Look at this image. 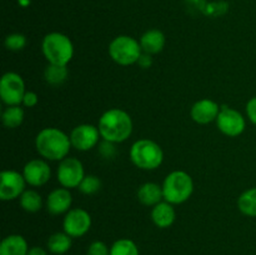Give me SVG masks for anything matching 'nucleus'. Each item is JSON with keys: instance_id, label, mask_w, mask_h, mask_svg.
<instances>
[{"instance_id": "f257e3e1", "label": "nucleus", "mask_w": 256, "mask_h": 255, "mask_svg": "<svg viewBox=\"0 0 256 255\" xmlns=\"http://www.w3.org/2000/svg\"><path fill=\"white\" fill-rule=\"evenodd\" d=\"M70 148V135L58 128H44L35 138L38 154L49 162H62L69 155Z\"/></svg>"}, {"instance_id": "f03ea898", "label": "nucleus", "mask_w": 256, "mask_h": 255, "mask_svg": "<svg viewBox=\"0 0 256 255\" xmlns=\"http://www.w3.org/2000/svg\"><path fill=\"white\" fill-rule=\"evenodd\" d=\"M102 139L114 144L129 139L132 134V119L125 110L112 108L100 116L98 122Z\"/></svg>"}, {"instance_id": "7ed1b4c3", "label": "nucleus", "mask_w": 256, "mask_h": 255, "mask_svg": "<svg viewBox=\"0 0 256 255\" xmlns=\"http://www.w3.org/2000/svg\"><path fill=\"white\" fill-rule=\"evenodd\" d=\"M42 52L48 64L66 65L74 56V44L68 35L59 32H49L42 42Z\"/></svg>"}, {"instance_id": "20e7f679", "label": "nucleus", "mask_w": 256, "mask_h": 255, "mask_svg": "<svg viewBox=\"0 0 256 255\" xmlns=\"http://www.w3.org/2000/svg\"><path fill=\"white\" fill-rule=\"evenodd\" d=\"M162 186L164 200L172 205L188 202L194 192L192 178L182 170H174L168 174Z\"/></svg>"}, {"instance_id": "39448f33", "label": "nucleus", "mask_w": 256, "mask_h": 255, "mask_svg": "<svg viewBox=\"0 0 256 255\" xmlns=\"http://www.w3.org/2000/svg\"><path fill=\"white\" fill-rule=\"evenodd\" d=\"M130 160L142 170H155L164 162V152L156 142L139 139L132 145L129 152Z\"/></svg>"}, {"instance_id": "423d86ee", "label": "nucleus", "mask_w": 256, "mask_h": 255, "mask_svg": "<svg viewBox=\"0 0 256 255\" xmlns=\"http://www.w3.org/2000/svg\"><path fill=\"white\" fill-rule=\"evenodd\" d=\"M108 52H109L112 62L122 66L138 64V60L142 54L139 40L130 35H119V36L114 38L110 42Z\"/></svg>"}, {"instance_id": "0eeeda50", "label": "nucleus", "mask_w": 256, "mask_h": 255, "mask_svg": "<svg viewBox=\"0 0 256 255\" xmlns=\"http://www.w3.org/2000/svg\"><path fill=\"white\" fill-rule=\"evenodd\" d=\"M26 89L22 75L14 72H5L0 80V98L2 102L10 105H22Z\"/></svg>"}, {"instance_id": "6e6552de", "label": "nucleus", "mask_w": 256, "mask_h": 255, "mask_svg": "<svg viewBox=\"0 0 256 255\" xmlns=\"http://www.w3.org/2000/svg\"><path fill=\"white\" fill-rule=\"evenodd\" d=\"M85 176L84 165L76 158L66 156L59 162L56 169V179L62 188L72 190L80 185Z\"/></svg>"}, {"instance_id": "1a4fd4ad", "label": "nucleus", "mask_w": 256, "mask_h": 255, "mask_svg": "<svg viewBox=\"0 0 256 255\" xmlns=\"http://www.w3.org/2000/svg\"><path fill=\"white\" fill-rule=\"evenodd\" d=\"M215 122H216L219 132L229 138L239 136L244 132L245 128H246L244 115L238 112L236 109H232L226 105L222 106Z\"/></svg>"}, {"instance_id": "9d476101", "label": "nucleus", "mask_w": 256, "mask_h": 255, "mask_svg": "<svg viewBox=\"0 0 256 255\" xmlns=\"http://www.w3.org/2000/svg\"><path fill=\"white\" fill-rule=\"evenodd\" d=\"M26 182L22 175L16 170H2L0 172V199L2 202L19 199L25 192Z\"/></svg>"}, {"instance_id": "9b49d317", "label": "nucleus", "mask_w": 256, "mask_h": 255, "mask_svg": "<svg viewBox=\"0 0 256 255\" xmlns=\"http://www.w3.org/2000/svg\"><path fill=\"white\" fill-rule=\"evenodd\" d=\"M92 228V216L82 208L70 209L62 220V229L72 238H82Z\"/></svg>"}, {"instance_id": "f8f14e48", "label": "nucleus", "mask_w": 256, "mask_h": 255, "mask_svg": "<svg viewBox=\"0 0 256 255\" xmlns=\"http://www.w3.org/2000/svg\"><path fill=\"white\" fill-rule=\"evenodd\" d=\"M99 128L92 124H80L70 132L72 146L79 152H89L100 142Z\"/></svg>"}, {"instance_id": "ddd939ff", "label": "nucleus", "mask_w": 256, "mask_h": 255, "mask_svg": "<svg viewBox=\"0 0 256 255\" xmlns=\"http://www.w3.org/2000/svg\"><path fill=\"white\" fill-rule=\"evenodd\" d=\"M22 175L28 185L40 188L46 184L52 178V169L45 159H32L24 165Z\"/></svg>"}, {"instance_id": "4468645a", "label": "nucleus", "mask_w": 256, "mask_h": 255, "mask_svg": "<svg viewBox=\"0 0 256 255\" xmlns=\"http://www.w3.org/2000/svg\"><path fill=\"white\" fill-rule=\"evenodd\" d=\"M220 106L216 102L212 99H200L190 109V116L196 124L206 125L212 122H216L219 115Z\"/></svg>"}, {"instance_id": "2eb2a0df", "label": "nucleus", "mask_w": 256, "mask_h": 255, "mask_svg": "<svg viewBox=\"0 0 256 255\" xmlns=\"http://www.w3.org/2000/svg\"><path fill=\"white\" fill-rule=\"evenodd\" d=\"M72 195L66 188H56L48 194L45 206L49 214L62 215L66 214L72 209Z\"/></svg>"}, {"instance_id": "dca6fc26", "label": "nucleus", "mask_w": 256, "mask_h": 255, "mask_svg": "<svg viewBox=\"0 0 256 255\" xmlns=\"http://www.w3.org/2000/svg\"><path fill=\"white\" fill-rule=\"evenodd\" d=\"M150 218L155 226L160 228V229H168L174 224L175 219H176V212L174 209V205L162 200L159 204L152 208Z\"/></svg>"}, {"instance_id": "f3484780", "label": "nucleus", "mask_w": 256, "mask_h": 255, "mask_svg": "<svg viewBox=\"0 0 256 255\" xmlns=\"http://www.w3.org/2000/svg\"><path fill=\"white\" fill-rule=\"evenodd\" d=\"M136 196L140 204H142L144 206L152 208L164 200L162 186L152 182H144V184L140 185L139 189H138Z\"/></svg>"}, {"instance_id": "a211bd4d", "label": "nucleus", "mask_w": 256, "mask_h": 255, "mask_svg": "<svg viewBox=\"0 0 256 255\" xmlns=\"http://www.w3.org/2000/svg\"><path fill=\"white\" fill-rule=\"evenodd\" d=\"M139 42L142 49V52L155 55L162 52V49L165 46V42H166V39H165L164 32H160V30L149 29L140 36Z\"/></svg>"}, {"instance_id": "6ab92c4d", "label": "nucleus", "mask_w": 256, "mask_h": 255, "mask_svg": "<svg viewBox=\"0 0 256 255\" xmlns=\"http://www.w3.org/2000/svg\"><path fill=\"white\" fill-rule=\"evenodd\" d=\"M28 252L26 240L19 234L8 235L0 242V255H28Z\"/></svg>"}, {"instance_id": "aec40b11", "label": "nucleus", "mask_w": 256, "mask_h": 255, "mask_svg": "<svg viewBox=\"0 0 256 255\" xmlns=\"http://www.w3.org/2000/svg\"><path fill=\"white\" fill-rule=\"evenodd\" d=\"M72 238L70 235H68L65 232H54L52 235H50L49 239H48L46 246L52 254L55 255H62L65 252H68L70 250L72 245Z\"/></svg>"}, {"instance_id": "412c9836", "label": "nucleus", "mask_w": 256, "mask_h": 255, "mask_svg": "<svg viewBox=\"0 0 256 255\" xmlns=\"http://www.w3.org/2000/svg\"><path fill=\"white\" fill-rule=\"evenodd\" d=\"M25 112L22 105H10L2 114V122L8 129H16L24 122Z\"/></svg>"}, {"instance_id": "4be33fe9", "label": "nucleus", "mask_w": 256, "mask_h": 255, "mask_svg": "<svg viewBox=\"0 0 256 255\" xmlns=\"http://www.w3.org/2000/svg\"><path fill=\"white\" fill-rule=\"evenodd\" d=\"M69 75L66 65L48 64L44 70V79L52 86H60L64 84Z\"/></svg>"}, {"instance_id": "5701e85b", "label": "nucleus", "mask_w": 256, "mask_h": 255, "mask_svg": "<svg viewBox=\"0 0 256 255\" xmlns=\"http://www.w3.org/2000/svg\"><path fill=\"white\" fill-rule=\"evenodd\" d=\"M19 204L24 212H38L42 208V198L36 190L26 189L19 198Z\"/></svg>"}, {"instance_id": "b1692460", "label": "nucleus", "mask_w": 256, "mask_h": 255, "mask_svg": "<svg viewBox=\"0 0 256 255\" xmlns=\"http://www.w3.org/2000/svg\"><path fill=\"white\" fill-rule=\"evenodd\" d=\"M238 209L246 216L256 218V186L245 190L238 198Z\"/></svg>"}, {"instance_id": "393cba45", "label": "nucleus", "mask_w": 256, "mask_h": 255, "mask_svg": "<svg viewBox=\"0 0 256 255\" xmlns=\"http://www.w3.org/2000/svg\"><path fill=\"white\" fill-rule=\"evenodd\" d=\"M110 255H140L139 248L132 239L116 240L110 246Z\"/></svg>"}, {"instance_id": "a878e982", "label": "nucleus", "mask_w": 256, "mask_h": 255, "mask_svg": "<svg viewBox=\"0 0 256 255\" xmlns=\"http://www.w3.org/2000/svg\"><path fill=\"white\" fill-rule=\"evenodd\" d=\"M80 192L85 195H92L96 194L100 189H102V180L96 176V175H85L82 182L78 186Z\"/></svg>"}, {"instance_id": "bb28decb", "label": "nucleus", "mask_w": 256, "mask_h": 255, "mask_svg": "<svg viewBox=\"0 0 256 255\" xmlns=\"http://www.w3.org/2000/svg\"><path fill=\"white\" fill-rule=\"evenodd\" d=\"M4 45L10 52H20L26 46V38L20 32H12L5 38Z\"/></svg>"}, {"instance_id": "cd10ccee", "label": "nucleus", "mask_w": 256, "mask_h": 255, "mask_svg": "<svg viewBox=\"0 0 256 255\" xmlns=\"http://www.w3.org/2000/svg\"><path fill=\"white\" fill-rule=\"evenodd\" d=\"M98 149H99V154L105 159H112L116 154V148H115L114 142L104 139H102V142H99Z\"/></svg>"}, {"instance_id": "c85d7f7f", "label": "nucleus", "mask_w": 256, "mask_h": 255, "mask_svg": "<svg viewBox=\"0 0 256 255\" xmlns=\"http://www.w3.org/2000/svg\"><path fill=\"white\" fill-rule=\"evenodd\" d=\"M86 255H110V249L104 242L95 240L88 248Z\"/></svg>"}, {"instance_id": "c756f323", "label": "nucleus", "mask_w": 256, "mask_h": 255, "mask_svg": "<svg viewBox=\"0 0 256 255\" xmlns=\"http://www.w3.org/2000/svg\"><path fill=\"white\" fill-rule=\"evenodd\" d=\"M38 102H39V96H38L36 92H25L24 98H22V105L25 108H34L36 106Z\"/></svg>"}, {"instance_id": "7c9ffc66", "label": "nucleus", "mask_w": 256, "mask_h": 255, "mask_svg": "<svg viewBox=\"0 0 256 255\" xmlns=\"http://www.w3.org/2000/svg\"><path fill=\"white\" fill-rule=\"evenodd\" d=\"M245 110H246V116L249 118L250 122L256 126V96L252 98V99L246 102Z\"/></svg>"}, {"instance_id": "2f4dec72", "label": "nucleus", "mask_w": 256, "mask_h": 255, "mask_svg": "<svg viewBox=\"0 0 256 255\" xmlns=\"http://www.w3.org/2000/svg\"><path fill=\"white\" fill-rule=\"evenodd\" d=\"M152 55L146 54V52H142V56H140L139 60H138V64L140 65V68H142V69H148V68L152 66Z\"/></svg>"}, {"instance_id": "473e14b6", "label": "nucleus", "mask_w": 256, "mask_h": 255, "mask_svg": "<svg viewBox=\"0 0 256 255\" xmlns=\"http://www.w3.org/2000/svg\"><path fill=\"white\" fill-rule=\"evenodd\" d=\"M28 255H48V252H46V250L42 249V248L32 246V248H29Z\"/></svg>"}, {"instance_id": "72a5a7b5", "label": "nucleus", "mask_w": 256, "mask_h": 255, "mask_svg": "<svg viewBox=\"0 0 256 255\" xmlns=\"http://www.w3.org/2000/svg\"><path fill=\"white\" fill-rule=\"evenodd\" d=\"M18 2H19L20 6L22 8H26L30 5V0H18Z\"/></svg>"}]
</instances>
